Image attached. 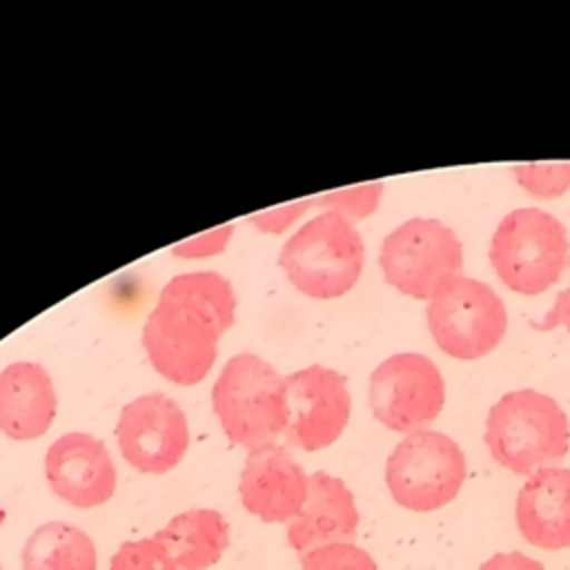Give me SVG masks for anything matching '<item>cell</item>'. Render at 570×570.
<instances>
[{
    "instance_id": "obj_6",
    "label": "cell",
    "mask_w": 570,
    "mask_h": 570,
    "mask_svg": "<svg viewBox=\"0 0 570 570\" xmlns=\"http://www.w3.org/2000/svg\"><path fill=\"white\" fill-rule=\"evenodd\" d=\"M465 474V454L459 443L428 428L405 434L385 463L392 499L412 512H434L454 501Z\"/></svg>"
},
{
    "instance_id": "obj_23",
    "label": "cell",
    "mask_w": 570,
    "mask_h": 570,
    "mask_svg": "<svg viewBox=\"0 0 570 570\" xmlns=\"http://www.w3.org/2000/svg\"><path fill=\"white\" fill-rule=\"evenodd\" d=\"M229 238H232V225H220V227H214L205 234H198L189 240L174 245L171 254L180 256V258H205V256L223 252Z\"/></svg>"
},
{
    "instance_id": "obj_13",
    "label": "cell",
    "mask_w": 570,
    "mask_h": 570,
    "mask_svg": "<svg viewBox=\"0 0 570 570\" xmlns=\"http://www.w3.org/2000/svg\"><path fill=\"white\" fill-rule=\"evenodd\" d=\"M305 470L287 448L269 443L249 450L238 479L243 508L265 523H287L307 499Z\"/></svg>"
},
{
    "instance_id": "obj_10",
    "label": "cell",
    "mask_w": 570,
    "mask_h": 570,
    "mask_svg": "<svg viewBox=\"0 0 570 570\" xmlns=\"http://www.w3.org/2000/svg\"><path fill=\"white\" fill-rule=\"evenodd\" d=\"M114 434L122 459L142 474L174 470L189 448L187 416L163 392H149L125 403Z\"/></svg>"
},
{
    "instance_id": "obj_19",
    "label": "cell",
    "mask_w": 570,
    "mask_h": 570,
    "mask_svg": "<svg viewBox=\"0 0 570 570\" xmlns=\"http://www.w3.org/2000/svg\"><path fill=\"white\" fill-rule=\"evenodd\" d=\"M514 180L539 200L559 198L570 189V163H525L514 167Z\"/></svg>"
},
{
    "instance_id": "obj_22",
    "label": "cell",
    "mask_w": 570,
    "mask_h": 570,
    "mask_svg": "<svg viewBox=\"0 0 570 570\" xmlns=\"http://www.w3.org/2000/svg\"><path fill=\"white\" fill-rule=\"evenodd\" d=\"M109 570H178L167 550L154 539L125 541L114 552Z\"/></svg>"
},
{
    "instance_id": "obj_12",
    "label": "cell",
    "mask_w": 570,
    "mask_h": 570,
    "mask_svg": "<svg viewBox=\"0 0 570 570\" xmlns=\"http://www.w3.org/2000/svg\"><path fill=\"white\" fill-rule=\"evenodd\" d=\"M45 476L56 497L80 510L107 503L118 483L109 450L87 432H67L49 445Z\"/></svg>"
},
{
    "instance_id": "obj_18",
    "label": "cell",
    "mask_w": 570,
    "mask_h": 570,
    "mask_svg": "<svg viewBox=\"0 0 570 570\" xmlns=\"http://www.w3.org/2000/svg\"><path fill=\"white\" fill-rule=\"evenodd\" d=\"M98 552L78 525L49 521L38 525L22 546V570H96Z\"/></svg>"
},
{
    "instance_id": "obj_24",
    "label": "cell",
    "mask_w": 570,
    "mask_h": 570,
    "mask_svg": "<svg viewBox=\"0 0 570 570\" xmlns=\"http://www.w3.org/2000/svg\"><path fill=\"white\" fill-rule=\"evenodd\" d=\"M309 207H314V198H305V200L278 205V207H274V209H267V212H261V214L249 216V220H252V225H256L261 232L278 234V232L287 229L296 218H301Z\"/></svg>"
},
{
    "instance_id": "obj_9",
    "label": "cell",
    "mask_w": 570,
    "mask_h": 570,
    "mask_svg": "<svg viewBox=\"0 0 570 570\" xmlns=\"http://www.w3.org/2000/svg\"><path fill=\"white\" fill-rule=\"evenodd\" d=\"M443 405L445 381L434 361L419 352L392 354L370 374V407L387 430H425Z\"/></svg>"
},
{
    "instance_id": "obj_16",
    "label": "cell",
    "mask_w": 570,
    "mask_h": 570,
    "mask_svg": "<svg viewBox=\"0 0 570 570\" xmlns=\"http://www.w3.org/2000/svg\"><path fill=\"white\" fill-rule=\"evenodd\" d=\"M58 410L56 387L40 363L16 361L0 370V432L13 441L42 436Z\"/></svg>"
},
{
    "instance_id": "obj_5",
    "label": "cell",
    "mask_w": 570,
    "mask_h": 570,
    "mask_svg": "<svg viewBox=\"0 0 570 570\" xmlns=\"http://www.w3.org/2000/svg\"><path fill=\"white\" fill-rule=\"evenodd\" d=\"M570 263L566 225L537 207H519L501 218L490 240V265L499 281L523 296L559 283Z\"/></svg>"
},
{
    "instance_id": "obj_26",
    "label": "cell",
    "mask_w": 570,
    "mask_h": 570,
    "mask_svg": "<svg viewBox=\"0 0 570 570\" xmlns=\"http://www.w3.org/2000/svg\"><path fill=\"white\" fill-rule=\"evenodd\" d=\"M532 327L543 330V332L554 330V327H566L570 332V285L557 294L554 305L550 307V312L541 321L532 323Z\"/></svg>"
},
{
    "instance_id": "obj_3",
    "label": "cell",
    "mask_w": 570,
    "mask_h": 570,
    "mask_svg": "<svg viewBox=\"0 0 570 570\" xmlns=\"http://www.w3.org/2000/svg\"><path fill=\"white\" fill-rule=\"evenodd\" d=\"M212 407L234 445H269L287 428L285 379L258 354H234L214 381Z\"/></svg>"
},
{
    "instance_id": "obj_2",
    "label": "cell",
    "mask_w": 570,
    "mask_h": 570,
    "mask_svg": "<svg viewBox=\"0 0 570 570\" xmlns=\"http://www.w3.org/2000/svg\"><path fill=\"white\" fill-rule=\"evenodd\" d=\"M483 441L499 465L530 476L568 454L570 423L552 396L532 387L512 390L490 407Z\"/></svg>"
},
{
    "instance_id": "obj_4",
    "label": "cell",
    "mask_w": 570,
    "mask_h": 570,
    "mask_svg": "<svg viewBox=\"0 0 570 570\" xmlns=\"http://www.w3.org/2000/svg\"><path fill=\"white\" fill-rule=\"evenodd\" d=\"M363 261L365 245L354 223L330 209L301 225L278 254L287 281L318 301L347 294L363 272Z\"/></svg>"
},
{
    "instance_id": "obj_1",
    "label": "cell",
    "mask_w": 570,
    "mask_h": 570,
    "mask_svg": "<svg viewBox=\"0 0 570 570\" xmlns=\"http://www.w3.org/2000/svg\"><path fill=\"white\" fill-rule=\"evenodd\" d=\"M236 294L212 269L169 278L142 327L151 367L176 385L200 383L216 363L218 338L234 325Z\"/></svg>"
},
{
    "instance_id": "obj_8",
    "label": "cell",
    "mask_w": 570,
    "mask_h": 570,
    "mask_svg": "<svg viewBox=\"0 0 570 570\" xmlns=\"http://www.w3.org/2000/svg\"><path fill=\"white\" fill-rule=\"evenodd\" d=\"M379 267L394 289L430 301L450 278L461 274L463 245L439 218H410L392 229L379 252Z\"/></svg>"
},
{
    "instance_id": "obj_27",
    "label": "cell",
    "mask_w": 570,
    "mask_h": 570,
    "mask_svg": "<svg viewBox=\"0 0 570 570\" xmlns=\"http://www.w3.org/2000/svg\"><path fill=\"white\" fill-rule=\"evenodd\" d=\"M0 570H2V566H0Z\"/></svg>"
},
{
    "instance_id": "obj_11",
    "label": "cell",
    "mask_w": 570,
    "mask_h": 570,
    "mask_svg": "<svg viewBox=\"0 0 570 570\" xmlns=\"http://www.w3.org/2000/svg\"><path fill=\"white\" fill-rule=\"evenodd\" d=\"M289 445L316 452L332 445L350 421L352 396L341 372L325 365H307L285 376Z\"/></svg>"
},
{
    "instance_id": "obj_25",
    "label": "cell",
    "mask_w": 570,
    "mask_h": 570,
    "mask_svg": "<svg viewBox=\"0 0 570 570\" xmlns=\"http://www.w3.org/2000/svg\"><path fill=\"white\" fill-rule=\"evenodd\" d=\"M479 570H546L541 561L512 550V552H497L488 561L479 566Z\"/></svg>"
},
{
    "instance_id": "obj_15",
    "label": "cell",
    "mask_w": 570,
    "mask_h": 570,
    "mask_svg": "<svg viewBox=\"0 0 570 570\" xmlns=\"http://www.w3.org/2000/svg\"><path fill=\"white\" fill-rule=\"evenodd\" d=\"M514 521L534 548H570V468L550 465L532 472L517 494Z\"/></svg>"
},
{
    "instance_id": "obj_17",
    "label": "cell",
    "mask_w": 570,
    "mask_h": 570,
    "mask_svg": "<svg viewBox=\"0 0 570 570\" xmlns=\"http://www.w3.org/2000/svg\"><path fill=\"white\" fill-rule=\"evenodd\" d=\"M154 539L178 570H207L229 546L227 519L214 508H194L171 517Z\"/></svg>"
},
{
    "instance_id": "obj_21",
    "label": "cell",
    "mask_w": 570,
    "mask_h": 570,
    "mask_svg": "<svg viewBox=\"0 0 570 570\" xmlns=\"http://www.w3.org/2000/svg\"><path fill=\"white\" fill-rule=\"evenodd\" d=\"M301 570H379V566L356 543H330L301 554Z\"/></svg>"
},
{
    "instance_id": "obj_14",
    "label": "cell",
    "mask_w": 570,
    "mask_h": 570,
    "mask_svg": "<svg viewBox=\"0 0 570 570\" xmlns=\"http://www.w3.org/2000/svg\"><path fill=\"white\" fill-rule=\"evenodd\" d=\"M358 528V510L343 479L323 470L312 472L307 499L287 521V543L298 554L330 543H352Z\"/></svg>"
},
{
    "instance_id": "obj_20",
    "label": "cell",
    "mask_w": 570,
    "mask_h": 570,
    "mask_svg": "<svg viewBox=\"0 0 570 570\" xmlns=\"http://www.w3.org/2000/svg\"><path fill=\"white\" fill-rule=\"evenodd\" d=\"M381 194H383V183H365V185L327 191V194L314 198V207L338 212L350 223H356V220L374 214V209L379 207Z\"/></svg>"
},
{
    "instance_id": "obj_7",
    "label": "cell",
    "mask_w": 570,
    "mask_h": 570,
    "mask_svg": "<svg viewBox=\"0 0 570 570\" xmlns=\"http://www.w3.org/2000/svg\"><path fill=\"white\" fill-rule=\"evenodd\" d=\"M436 347L459 361L490 354L505 336L508 312L501 296L472 276L450 278L425 307Z\"/></svg>"
}]
</instances>
